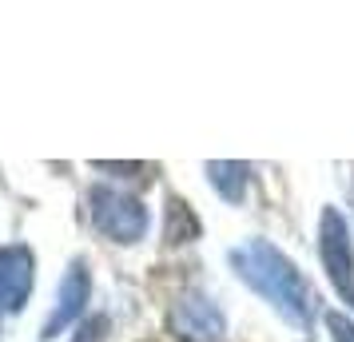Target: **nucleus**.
<instances>
[{
  "instance_id": "obj_1",
  "label": "nucleus",
  "mask_w": 354,
  "mask_h": 342,
  "mask_svg": "<svg viewBox=\"0 0 354 342\" xmlns=\"http://www.w3.org/2000/svg\"><path fill=\"white\" fill-rule=\"evenodd\" d=\"M231 263L243 275V283H251L267 303H274V310H283L290 323L306 326L315 319V307L319 298L310 294V287L303 283V275L295 271V263L274 251L267 239H247L243 247L231 251Z\"/></svg>"
},
{
  "instance_id": "obj_5",
  "label": "nucleus",
  "mask_w": 354,
  "mask_h": 342,
  "mask_svg": "<svg viewBox=\"0 0 354 342\" xmlns=\"http://www.w3.org/2000/svg\"><path fill=\"white\" fill-rule=\"evenodd\" d=\"M32 294V251L0 247V310H20Z\"/></svg>"
},
{
  "instance_id": "obj_7",
  "label": "nucleus",
  "mask_w": 354,
  "mask_h": 342,
  "mask_svg": "<svg viewBox=\"0 0 354 342\" xmlns=\"http://www.w3.org/2000/svg\"><path fill=\"white\" fill-rule=\"evenodd\" d=\"M211 171V183H215V191L231 203H239L243 199V187H247V163H207Z\"/></svg>"
},
{
  "instance_id": "obj_10",
  "label": "nucleus",
  "mask_w": 354,
  "mask_h": 342,
  "mask_svg": "<svg viewBox=\"0 0 354 342\" xmlns=\"http://www.w3.org/2000/svg\"><path fill=\"white\" fill-rule=\"evenodd\" d=\"M104 334H108V319H104V314H96L92 323H84V326H80L76 342H104Z\"/></svg>"
},
{
  "instance_id": "obj_9",
  "label": "nucleus",
  "mask_w": 354,
  "mask_h": 342,
  "mask_svg": "<svg viewBox=\"0 0 354 342\" xmlns=\"http://www.w3.org/2000/svg\"><path fill=\"white\" fill-rule=\"evenodd\" d=\"M326 326H330V334H335V342H354V323L346 319V314H326Z\"/></svg>"
},
{
  "instance_id": "obj_8",
  "label": "nucleus",
  "mask_w": 354,
  "mask_h": 342,
  "mask_svg": "<svg viewBox=\"0 0 354 342\" xmlns=\"http://www.w3.org/2000/svg\"><path fill=\"white\" fill-rule=\"evenodd\" d=\"M167 243H183V239H195L199 235V219H195L179 199H167Z\"/></svg>"
},
{
  "instance_id": "obj_2",
  "label": "nucleus",
  "mask_w": 354,
  "mask_h": 342,
  "mask_svg": "<svg viewBox=\"0 0 354 342\" xmlns=\"http://www.w3.org/2000/svg\"><path fill=\"white\" fill-rule=\"evenodd\" d=\"M88 211H92L96 231H104L115 243H136L147 231V207L136 196H124L115 187H92Z\"/></svg>"
},
{
  "instance_id": "obj_6",
  "label": "nucleus",
  "mask_w": 354,
  "mask_h": 342,
  "mask_svg": "<svg viewBox=\"0 0 354 342\" xmlns=\"http://www.w3.org/2000/svg\"><path fill=\"white\" fill-rule=\"evenodd\" d=\"M88 271H84V263H72L68 267L64 283H60V294H56V307H52L48 323H44V339H56L60 330H64L76 314L84 310V303H88Z\"/></svg>"
},
{
  "instance_id": "obj_4",
  "label": "nucleus",
  "mask_w": 354,
  "mask_h": 342,
  "mask_svg": "<svg viewBox=\"0 0 354 342\" xmlns=\"http://www.w3.org/2000/svg\"><path fill=\"white\" fill-rule=\"evenodd\" d=\"M171 326L187 342H219L223 339V314L207 294H183L171 310Z\"/></svg>"
},
{
  "instance_id": "obj_3",
  "label": "nucleus",
  "mask_w": 354,
  "mask_h": 342,
  "mask_svg": "<svg viewBox=\"0 0 354 342\" xmlns=\"http://www.w3.org/2000/svg\"><path fill=\"white\" fill-rule=\"evenodd\" d=\"M319 251H322V267L330 283L338 287V294L354 307V251H351V231H346V219L326 207L319 223Z\"/></svg>"
}]
</instances>
